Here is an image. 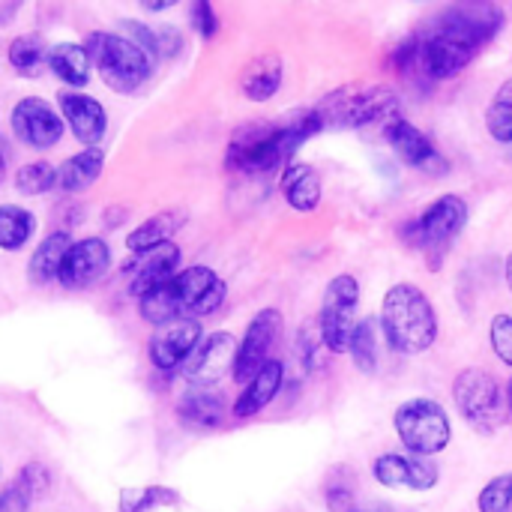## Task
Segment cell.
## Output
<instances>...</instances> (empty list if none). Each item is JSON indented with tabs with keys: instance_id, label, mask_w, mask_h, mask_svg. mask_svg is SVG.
<instances>
[{
	"instance_id": "cell-27",
	"label": "cell",
	"mask_w": 512,
	"mask_h": 512,
	"mask_svg": "<svg viewBox=\"0 0 512 512\" xmlns=\"http://www.w3.org/2000/svg\"><path fill=\"white\" fill-rule=\"evenodd\" d=\"M72 243H75V240L69 237V231H51V234L33 249V255H30V261H27V276H30V282H36V285L57 282L60 267H63V258H66V252H69Z\"/></svg>"
},
{
	"instance_id": "cell-26",
	"label": "cell",
	"mask_w": 512,
	"mask_h": 512,
	"mask_svg": "<svg viewBox=\"0 0 512 512\" xmlns=\"http://www.w3.org/2000/svg\"><path fill=\"white\" fill-rule=\"evenodd\" d=\"M48 69L69 87H84L90 84L93 63L84 48V42H57L48 48Z\"/></svg>"
},
{
	"instance_id": "cell-8",
	"label": "cell",
	"mask_w": 512,
	"mask_h": 512,
	"mask_svg": "<svg viewBox=\"0 0 512 512\" xmlns=\"http://www.w3.org/2000/svg\"><path fill=\"white\" fill-rule=\"evenodd\" d=\"M453 405L477 435H495L510 414L507 390L480 366H468L453 378Z\"/></svg>"
},
{
	"instance_id": "cell-28",
	"label": "cell",
	"mask_w": 512,
	"mask_h": 512,
	"mask_svg": "<svg viewBox=\"0 0 512 512\" xmlns=\"http://www.w3.org/2000/svg\"><path fill=\"white\" fill-rule=\"evenodd\" d=\"M48 48L45 39L39 33H21L9 42L6 48V57H9V66L24 75V78H39L48 66Z\"/></svg>"
},
{
	"instance_id": "cell-12",
	"label": "cell",
	"mask_w": 512,
	"mask_h": 512,
	"mask_svg": "<svg viewBox=\"0 0 512 512\" xmlns=\"http://www.w3.org/2000/svg\"><path fill=\"white\" fill-rule=\"evenodd\" d=\"M9 126H12L15 138L30 150H51L54 144H60L63 132H66L60 111L51 102H45L42 96L18 99L9 111Z\"/></svg>"
},
{
	"instance_id": "cell-40",
	"label": "cell",
	"mask_w": 512,
	"mask_h": 512,
	"mask_svg": "<svg viewBox=\"0 0 512 512\" xmlns=\"http://www.w3.org/2000/svg\"><path fill=\"white\" fill-rule=\"evenodd\" d=\"M171 6H174V0H165V3H162V0H156V3H147V0H144V3H141V9H150V12H162V9H171Z\"/></svg>"
},
{
	"instance_id": "cell-10",
	"label": "cell",
	"mask_w": 512,
	"mask_h": 512,
	"mask_svg": "<svg viewBox=\"0 0 512 512\" xmlns=\"http://www.w3.org/2000/svg\"><path fill=\"white\" fill-rule=\"evenodd\" d=\"M357 309H360V282L351 273H339L336 279H330L318 309V330L327 351L333 354L348 351L357 327Z\"/></svg>"
},
{
	"instance_id": "cell-9",
	"label": "cell",
	"mask_w": 512,
	"mask_h": 512,
	"mask_svg": "<svg viewBox=\"0 0 512 512\" xmlns=\"http://www.w3.org/2000/svg\"><path fill=\"white\" fill-rule=\"evenodd\" d=\"M393 426H396L402 447L420 459H432L444 453L453 441V426H450L444 405L426 396L402 402L393 414Z\"/></svg>"
},
{
	"instance_id": "cell-21",
	"label": "cell",
	"mask_w": 512,
	"mask_h": 512,
	"mask_svg": "<svg viewBox=\"0 0 512 512\" xmlns=\"http://www.w3.org/2000/svg\"><path fill=\"white\" fill-rule=\"evenodd\" d=\"M282 384H285V363L282 360H270L249 384H243L231 414L237 420H249V417L261 414L282 393Z\"/></svg>"
},
{
	"instance_id": "cell-31",
	"label": "cell",
	"mask_w": 512,
	"mask_h": 512,
	"mask_svg": "<svg viewBox=\"0 0 512 512\" xmlns=\"http://www.w3.org/2000/svg\"><path fill=\"white\" fill-rule=\"evenodd\" d=\"M378 330H381L378 318H363L354 327L348 354H351V360H354V366L360 372H375L378 369Z\"/></svg>"
},
{
	"instance_id": "cell-41",
	"label": "cell",
	"mask_w": 512,
	"mask_h": 512,
	"mask_svg": "<svg viewBox=\"0 0 512 512\" xmlns=\"http://www.w3.org/2000/svg\"><path fill=\"white\" fill-rule=\"evenodd\" d=\"M504 279H507V288H510L512 294V252L507 255V261H504Z\"/></svg>"
},
{
	"instance_id": "cell-19",
	"label": "cell",
	"mask_w": 512,
	"mask_h": 512,
	"mask_svg": "<svg viewBox=\"0 0 512 512\" xmlns=\"http://www.w3.org/2000/svg\"><path fill=\"white\" fill-rule=\"evenodd\" d=\"M60 117L69 126L72 138L84 147H99V141L108 132V111L96 96L66 90L60 93Z\"/></svg>"
},
{
	"instance_id": "cell-22",
	"label": "cell",
	"mask_w": 512,
	"mask_h": 512,
	"mask_svg": "<svg viewBox=\"0 0 512 512\" xmlns=\"http://www.w3.org/2000/svg\"><path fill=\"white\" fill-rule=\"evenodd\" d=\"M285 81V63L279 54H258L240 72V90L252 102H270Z\"/></svg>"
},
{
	"instance_id": "cell-1",
	"label": "cell",
	"mask_w": 512,
	"mask_h": 512,
	"mask_svg": "<svg viewBox=\"0 0 512 512\" xmlns=\"http://www.w3.org/2000/svg\"><path fill=\"white\" fill-rule=\"evenodd\" d=\"M504 27L498 3H453L426 33H420V72L429 81H447L465 72L477 54L495 42Z\"/></svg>"
},
{
	"instance_id": "cell-16",
	"label": "cell",
	"mask_w": 512,
	"mask_h": 512,
	"mask_svg": "<svg viewBox=\"0 0 512 512\" xmlns=\"http://www.w3.org/2000/svg\"><path fill=\"white\" fill-rule=\"evenodd\" d=\"M372 477L384 489H408V492H432L441 480V471L432 459H420L411 453H384L372 465Z\"/></svg>"
},
{
	"instance_id": "cell-33",
	"label": "cell",
	"mask_w": 512,
	"mask_h": 512,
	"mask_svg": "<svg viewBox=\"0 0 512 512\" xmlns=\"http://www.w3.org/2000/svg\"><path fill=\"white\" fill-rule=\"evenodd\" d=\"M15 189L27 198L45 195L51 189H57V168L51 162H27L15 171Z\"/></svg>"
},
{
	"instance_id": "cell-17",
	"label": "cell",
	"mask_w": 512,
	"mask_h": 512,
	"mask_svg": "<svg viewBox=\"0 0 512 512\" xmlns=\"http://www.w3.org/2000/svg\"><path fill=\"white\" fill-rule=\"evenodd\" d=\"M108 270H111V246L102 237H84L69 246L57 282L66 291H81L105 279Z\"/></svg>"
},
{
	"instance_id": "cell-42",
	"label": "cell",
	"mask_w": 512,
	"mask_h": 512,
	"mask_svg": "<svg viewBox=\"0 0 512 512\" xmlns=\"http://www.w3.org/2000/svg\"><path fill=\"white\" fill-rule=\"evenodd\" d=\"M6 171H9V162H6V153H3V147H0V186H3V180H6Z\"/></svg>"
},
{
	"instance_id": "cell-14",
	"label": "cell",
	"mask_w": 512,
	"mask_h": 512,
	"mask_svg": "<svg viewBox=\"0 0 512 512\" xmlns=\"http://www.w3.org/2000/svg\"><path fill=\"white\" fill-rule=\"evenodd\" d=\"M384 141L393 147V153L405 165H411V168H417L423 174H444V171H450V162L435 147V141L423 129H417L411 120H405V117H393V120L384 123Z\"/></svg>"
},
{
	"instance_id": "cell-6",
	"label": "cell",
	"mask_w": 512,
	"mask_h": 512,
	"mask_svg": "<svg viewBox=\"0 0 512 512\" xmlns=\"http://www.w3.org/2000/svg\"><path fill=\"white\" fill-rule=\"evenodd\" d=\"M324 129H363L396 117L399 93L387 84H348L324 96L318 105Z\"/></svg>"
},
{
	"instance_id": "cell-39",
	"label": "cell",
	"mask_w": 512,
	"mask_h": 512,
	"mask_svg": "<svg viewBox=\"0 0 512 512\" xmlns=\"http://www.w3.org/2000/svg\"><path fill=\"white\" fill-rule=\"evenodd\" d=\"M183 51V33L177 27H159V60H174Z\"/></svg>"
},
{
	"instance_id": "cell-20",
	"label": "cell",
	"mask_w": 512,
	"mask_h": 512,
	"mask_svg": "<svg viewBox=\"0 0 512 512\" xmlns=\"http://www.w3.org/2000/svg\"><path fill=\"white\" fill-rule=\"evenodd\" d=\"M279 192L297 213H312L324 201V180L309 162H288L279 180Z\"/></svg>"
},
{
	"instance_id": "cell-37",
	"label": "cell",
	"mask_w": 512,
	"mask_h": 512,
	"mask_svg": "<svg viewBox=\"0 0 512 512\" xmlns=\"http://www.w3.org/2000/svg\"><path fill=\"white\" fill-rule=\"evenodd\" d=\"M189 24L201 39H213L219 33V15H216L213 3H207V0L192 3L189 6Z\"/></svg>"
},
{
	"instance_id": "cell-29",
	"label": "cell",
	"mask_w": 512,
	"mask_h": 512,
	"mask_svg": "<svg viewBox=\"0 0 512 512\" xmlns=\"http://www.w3.org/2000/svg\"><path fill=\"white\" fill-rule=\"evenodd\" d=\"M36 231V216L18 204H0V249L18 252L30 243Z\"/></svg>"
},
{
	"instance_id": "cell-2",
	"label": "cell",
	"mask_w": 512,
	"mask_h": 512,
	"mask_svg": "<svg viewBox=\"0 0 512 512\" xmlns=\"http://www.w3.org/2000/svg\"><path fill=\"white\" fill-rule=\"evenodd\" d=\"M324 132V120L318 108L288 111L279 120H255L243 123L225 150V168L234 174H270L282 162H288L312 135Z\"/></svg>"
},
{
	"instance_id": "cell-23",
	"label": "cell",
	"mask_w": 512,
	"mask_h": 512,
	"mask_svg": "<svg viewBox=\"0 0 512 512\" xmlns=\"http://www.w3.org/2000/svg\"><path fill=\"white\" fill-rule=\"evenodd\" d=\"M177 417L192 429H216L225 420V399L216 387H186L177 399Z\"/></svg>"
},
{
	"instance_id": "cell-32",
	"label": "cell",
	"mask_w": 512,
	"mask_h": 512,
	"mask_svg": "<svg viewBox=\"0 0 512 512\" xmlns=\"http://www.w3.org/2000/svg\"><path fill=\"white\" fill-rule=\"evenodd\" d=\"M486 129L498 144H512V78L495 90L486 108Z\"/></svg>"
},
{
	"instance_id": "cell-36",
	"label": "cell",
	"mask_w": 512,
	"mask_h": 512,
	"mask_svg": "<svg viewBox=\"0 0 512 512\" xmlns=\"http://www.w3.org/2000/svg\"><path fill=\"white\" fill-rule=\"evenodd\" d=\"M489 342H492V351L495 357L510 366L512 369V315H495L492 324H489Z\"/></svg>"
},
{
	"instance_id": "cell-25",
	"label": "cell",
	"mask_w": 512,
	"mask_h": 512,
	"mask_svg": "<svg viewBox=\"0 0 512 512\" xmlns=\"http://www.w3.org/2000/svg\"><path fill=\"white\" fill-rule=\"evenodd\" d=\"M102 168H105L102 147H84L81 153H75V156L60 162V168H57V189L66 192V195L87 192L102 177Z\"/></svg>"
},
{
	"instance_id": "cell-13",
	"label": "cell",
	"mask_w": 512,
	"mask_h": 512,
	"mask_svg": "<svg viewBox=\"0 0 512 512\" xmlns=\"http://www.w3.org/2000/svg\"><path fill=\"white\" fill-rule=\"evenodd\" d=\"M201 339H204L201 321L180 318V321L156 327V333L150 336V345H147V357H150L153 369H159L162 375H174V372H183L186 360L195 354Z\"/></svg>"
},
{
	"instance_id": "cell-35",
	"label": "cell",
	"mask_w": 512,
	"mask_h": 512,
	"mask_svg": "<svg viewBox=\"0 0 512 512\" xmlns=\"http://www.w3.org/2000/svg\"><path fill=\"white\" fill-rule=\"evenodd\" d=\"M33 501H36V495L21 474L0 489V512H30Z\"/></svg>"
},
{
	"instance_id": "cell-44",
	"label": "cell",
	"mask_w": 512,
	"mask_h": 512,
	"mask_svg": "<svg viewBox=\"0 0 512 512\" xmlns=\"http://www.w3.org/2000/svg\"><path fill=\"white\" fill-rule=\"evenodd\" d=\"M351 512H390V510H381V507H375V510H360V507H354Z\"/></svg>"
},
{
	"instance_id": "cell-11",
	"label": "cell",
	"mask_w": 512,
	"mask_h": 512,
	"mask_svg": "<svg viewBox=\"0 0 512 512\" xmlns=\"http://www.w3.org/2000/svg\"><path fill=\"white\" fill-rule=\"evenodd\" d=\"M282 336V312L279 309H261L255 312V318L249 321L240 345H237V360H234V372L231 378L237 384H249L273 357V348Z\"/></svg>"
},
{
	"instance_id": "cell-15",
	"label": "cell",
	"mask_w": 512,
	"mask_h": 512,
	"mask_svg": "<svg viewBox=\"0 0 512 512\" xmlns=\"http://www.w3.org/2000/svg\"><path fill=\"white\" fill-rule=\"evenodd\" d=\"M237 345L240 342L225 330L204 336L195 354L183 366V378L189 381V387H216L225 375H231L237 360Z\"/></svg>"
},
{
	"instance_id": "cell-34",
	"label": "cell",
	"mask_w": 512,
	"mask_h": 512,
	"mask_svg": "<svg viewBox=\"0 0 512 512\" xmlns=\"http://www.w3.org/2000/svg\"><path fill=\"white\" fill-rule=\"evenodd\" d=\"M477 510L512 512V474H498L483 486V492L477 495Z\"/></svg>"
},
{
	"instance_id": "cell-18",
	"label": "cell",
	"mask_w": 512,
	"mask_h": 512,
	"mask_svg": "<svg viewBox=\"0 0 512 512\" xmlns=\"http://www.w3.org/2000/svg\"><path fill=\"white\" fill-rule=\"evenodd\" d=\"M180 267V246L177 243H165L159 249L141 252V255H129V261L123 264L126 273V285L132 297H144L150 291H156L159 285H165Z\"/></svg>"
},
{
	"instance_id": "cell-5",
	"label": "cell",
	"mask_w": 512,
	"mask_h": 512,
	"mask_svg": "<svg viewBox=\"0 0 512 512\" xmlns=\"http://www.w3.org/2000/svg\"><path fill=\"white\" fill-rule=\"evenodd\" d=\"M84 48L90 54V63H93L96 75L114 93L141 90L150 81L153 69H156V60L123 33L93 30V33H87Z\"/></svg>"
},
{
	"instance_id": "cell-24",
	"label": "cell",
	"mask_w": 512,
	"mask_h": 512,
	"mask_svg": "<svg viewBox=\"0 0 512 512\" xmlns=\"http://www.w3.org/2000/svg\"><path fill=\"white\" fill-rule=\"evenodd\" d=\"M186 210H162L150 219H144L141 225H135L126 234V249L129 255H141L150 249H159L165 243H174V234L186 225Z\"/></svg>"
},
{
	"instance_id": "cell-30",
	"label": "cell",
	"mask_w": 512,
	"mask_h": 512,
	"mask_svg": "<svg viewBox=\"0 0 512 512\" xmlns=\"http://www.w3.org/2000/svg\"><path fill=\"white\" fill-rule=\"evenodd\" d=\"M180 495L168 486H144V489H123L117 498L120 512H156L165 507H177Z\"/></svg>"
},
{
	"instance_id": "cell-38",
	"label": "cell",
	"mask_w": 512,
	"mask_h": 512,
	"mask_svg": "<svg viewBox=\"0 0 512 512\" xmlns=\"http://www.w3.org/2000/svg\"><path fill=\"white\" fill-rule=\"evenodd\" d=\"M321 348H324V339H321L318 321H315V324H306V327L300 330V348H297L306 369H315V354H321Z\"/></svg>"
},
{
	"instance_id": "cell-4",
	"label": "cell",
	"mask_w": 512,
	"mask_h": 512,
	"mask_svg": "<svg viewBox=\"0 0 512 512\" xmlns=\"http://www.w3.org/2000/svg\"><path fill=\"white\" fill-rule=\"evenodd\" d=\"M378 324L390 351L405 354V357L426 354L438 342L435 306L426 297V291L417 288L414 282H396L393 288H387L381 300Z\"/></svg>"
},
{
	"instance_id": "cell-3",
	"label": "cell",
	"mask_w": 512,
	"mask_h": 512,
	"mask_svg": "<svg viewBox=\"0 0 512 512\" xmlns=\"http://www.w3.org/2000/svg\"><path fill=\"white\" fill-rule=\"evenodd\" d=\"M225 297H228L225 279L213 267L195 264V267L177 270L165 285L144 294L138 300V312L153 327H162V324H171L180 318L198 321L204 315L219 312Z\"/></svg>"
},
{
	"instance_id": "cell-43",
	"label": "cell",
	"mask_w": 512,
	"mask_h": 512,
	"mask_svg": "<svg viewBox=\"0 0 512 512\" xmlns=\"http://www.w3.org/2000/svg\"><path fill=\"white\" fill-rule=\"evenodd\" d=\"M507 408H510V414H512V378H510V384H507Z\"/></svg>"
},
{
	"instance_id": "cell-7",
	"label": "cell",
	"mask_w": 512,
	"mask_h": 512,
	"mask_svg": "<svg viewBox=\"0 0 512 512\" xmlns=\"http://www.w3.org/2000/svg\"><path fill=\"white\" fill-rule=\"evenodd\" d=\"M468 225V204L465 198L447 192L441 198H435L417 219H411L402 228V237L408 240L411 249L423 252L426 264L432 270H438L447 258V252L453 249V243L459 240V234Z\"/></svg>"
}]
</instances>
